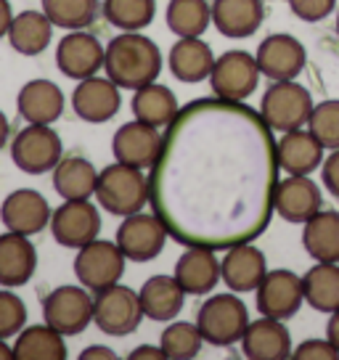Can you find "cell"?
Masks as SVG:
<instances>
[{
  "mask_svg": "<svg viewBox=\"0 0 339 360\" xmlns=\"http://www.w3.org/2000/svg\"><path fill=\"white\" fill-rule=\"evenodd\" d=\"M204 339L199 334L196 323H186V321H175L162 331V342L159 347L170 360H191L202 352Z\"/></svg>",
  "mask_w": 339,
  "mask_h": 360,
  "instance_id": "74e56055",
  "label": "cell"
},
{
  "mask_svg": "<svg viewBox=\"0 0 339 360\" xmlns=\"http://www.w3.org/2000/svg\"><path fill=\"white\" fill-rule=\"evenodd\" d=\"M106 48L91 32L72 30L56 45V67L69 79H88L103 69Z\"/></svg>",
  "mask_w": 339,
  "mask_h": 360,
  "instance_id": "4fadbf2b",
  "label": "cell"
},
{
  "mask_svg": "<svg viewBox=\"0 0 339 360\" xmlns=\"http://www.w3.org/2000/svg\"><path fill=\"white\" fill-rule=\"evenodd\" d=\"M321 188L307 175H289L279 180L273 193V210L281 214L286 223L305 225L316 212H321Z\"/></svg>",
  "mask_w": 339,
  "mask_h": 360,
  "instance_id": "d6986e66",
  "label": "cell"
},
{
  "mask_svg": "<svg viewBox=\"0 0 339 360\" xmlns=\"http://www.w3.org/2000/svg\"><path fill=\"white\" fill-rule=\"evenodd\" d=\"M265 255L255 244H236V247L226 249V257L220 262V278L231 292L247 294L257 292L260 281L265 278Z\"/></svg>",
  "mask_w": 339,
  "mask_h": 360,
  "instance_id": "ffe728a7",
  "label": "cell"
},
{
  "mask_svg": "<svg viewBox=\"0 0 339 360\" xmlns=\"http://www.w3.org/2000/svg\"><path fill=\"white\" fill-rule=\"evenodd\" d=\"M326 339L331 342V345H334V347L339 349V310H334V313H331V318H328Z\"/></svg>",
  "mask_w": 339,
  "mask_h": 360,
  "instance_id": "7dc6e473",
  "label": "cell"
},
{
  "mask_svg": "<svg viewBox=\"0 0 339 360\" xmlns=\"http://www.w3.org/2000/svg\"><path fill=\"white\" fill-rule=\"evenodd\" d=\"M27 326V307L24 302L11 292V289H0V339L16 337Z\"/></svg>",
  "mask_w": 339,
  "mask_h": 360,
  "instance_id": "ab89813d",
  "label": "cell"
},
{
  "mask_svg": "<svg viewBox=\"0 0 339 360\" xmlns=\"http://www.w3.org/2000/svg\"><path fill=\"white\" fill-rule=\"evenodd\" d=\"M106 22L122 32H141L154 22L157 0H103Z\"/></svg>",
  "mask_w": 339,
  "mask_h": 360,
  "instance_id": "d590c367",
  "label": "cell"
},
{
  "mask_svg": "<svg viewBox=\"0 0 339 360\" xmlns=\"http://www.w3.org/2000/svg\"><path fill=\"white\" fill-rule=\"evenodd\" d=\"M260 82V67L257 58L249 56L247 51H226L215 58V67L210 72V88L217 98L226 101H247L257 90Z\"/></svg>",
  "mask_w": 339,
  "mask_h": 360,
  "instance_id": "30bf717a",
  "label": "cell"
},
{
  "mask_svg": "<svg viewBox=\"0 0 339 360\" xmlns=\"http://www.w3.org/2000/svg\"><path fill=\"white\" fill-rule=\"evenodd\" d=\"M11 22H13L11 3H8V0H0V37H6V34H8Z\"/></svg>",
  "mask_w": 339,
  "mask_h": 360,
  "instance_id": "bcb514c9",
  "label": "cell"
},
{
  "mask_svg": "<svg viewBox=\"0 0 339 360\" xmlns=\"http://www.w3.org/2000/svg\"><path fill=\"white\" fill-rule=\"evenodd\" d=\"M124 255L117 247V241H101L96 238L91 244L77 249L75 257V276L88 292H101L114 283H120L124 273Z\"/></svg>",
  "mask_w": 339,
  "mask_h": 360,
  "instance_id": "9c48e42d",
  "label": "cell"
},
{
  "mask_svg": "<svg viewBox=\"0 0 339 360\" xmlns=\"http://www.w3.org/2000/svg\"><path fill=\"white\" fill-rule=\"evenodd\" d=\"M13 360H67L64 334L53 326H24L13 342Z\"/></svg>",
  "mask_w": 339,
  "mask_h": 360,
  "instance_id": "d6a6232c",
  "label": "cell"
},
{
  "mask_svg": "<svg viewBox=\"0 0 339 360\" xmlns=\"http://www.w3.org/2000/svg\"><path fill=\"white\" fill-rule=\"evenodd\" d=\"M241 352L249 360H286L292 358V334L279 318L262 315L249 323L241 337Z\"/></svg>",
  "mask_w": 339,
  "mask_h": 360,
  "instance_id": "44dd1931",
  "label": "cell"
},
{
  "mask_svg": "<svg viewBox=\"0 0 339 360\" xmlns=\"http://www.w3.org/2000/svg\"><path fill=\"white\" fill-rule=\"evenodd\" d=\"M61 157H64V143L51 124H27L16 133L11 143L13 165L27 175L53 172Z\"/></svg>",
  "mask_w": 339,
  "mask_h": 360,
  "instance_id": "52a82bcc",
  "label": "cell"
},
{
  "mask_svg": "<svg viewBox=\"0 0 339 360\" xmlns=\"http://www.w3.org/2000/svg\"><path fill=\"white\" fill-rule=\"evenodd\" d=\"M79 360H117V352L103 345H91L79 352Z\"/></svg>",
  "mask_w": 339,
  "mask_h": 360,
  "instance_id": "ee69618b",
  "label": "cell"
},
{
  "mask_svg": "<svg viewBox=\"0 0 339 360\" xmlns=\"http://www.w3.org/2000/svg\"><path fill=\"white\" fill-rule=\"evenodd\" d=\"M334 6H337V0H289L294 16L307 24L324 22L328 13L334 11Z\"/></svg>",
  "mask_w": 339,
  "mask_h": 360,
  "instance_id": "60d3db41",
  "label": "cell"
},
{
  "mask_svg": "<svg viewBox=\"0 0 339 360\" xmlns=\"http://www.w3.org/2000/svg\"><path fill=\"white\" fill-rule=\"evenodd\" d=\"M294 360H337L339 349L328 339H305L300 347L292 352Z\"/></svg>",
  "mask_w": 339,
  "mask_h": 360,
  "instance_id": "b9f144b4",
  "label": "cell"
},
{
  "mask_svg": "<svg viewBox=\"0 0 339 360\" xmlns=\"http://www.w3.org/2000/svg\"><path fill=\"white\" fill-rule=\"evenodd\" d=\"M101 11L98 0H43V13L58 30H88Z\"/></svg>",
  "mask_w": 339,
  "mask_h": 360,
  "instance_id": "8d00e7d4",
  "label": "cell"
},
{
  "mask_svg": "<svg viewBox=\"0 0 339 360\" xmlns=\"http://www.w3.org/2000/svg\"><path fill=\"white\" fill-rule=\"evenodd\" d=\"M53 24L43 11H22L13 16L11 30H8V43L16 53L22 56H40L51 45Z\"/></svg>",
  "mask_w": 339,
  "mask_h": 360,
  "instance_id": "f546056e",
  "label": "cell"
},
{
  "mask_svg": "<svg viewBox=\"0 0 339 360\" xmlns=\"http://www.w3.org/2000/svg\"><path fill=\"white\" fill-rule=\"evenodd\" d=\"M313 106L316 103H313L310 90L297 85L294 79H281L265 90L260 101V114L262 120L271 124V130L289 133V130L305 127L313 114Z\"/></svg>",
  "mask_w": 339,
  "mask_h": 360,
  "instance_id": "5b68a950",
  "label": "cell"
},
{
  "mask_svg": "<svg viewBox=\"0 0 339 360\" xmlns=\"http://www.w3.org/2000/svg\"><path fill=\"white\" fill-rule=\"evenodd\" d=\"M215 67V53L202 37H181L170 48V72L181 82H202Z\"/></svg>",
  "mask_w": 339,
  "mask_h": 360,
  "instance_id": "4316f807",
  "label": "cell"
},
{
  "mask_svg": "<svg viewBox=\"0 0 339 360\" xmlns=\"http://www.w3.org/2000/svg\"><path fill=\"white\" fill-rule=\"evenodd\" d=\"M305 302L318 313L339 310V265L337 262H316L302 276Z\"/></svg>",
  "mask_w": 339,
  "mask_h": 360,
  "instance_id": "836d02e7",
  "label": "cell"
},
{
  "mask_svg": "<svg viewBox=\"0 0 339 360\" xmlns=\"http://www.w3.org/2000/svg\"><path fill=\"white\" fill-rule=\"evenodd\" d=\"M98 186V172L88 159L82 157H61L53 167V191L64 202H77V199H91Z\"/></svg>",
  "mask_w": 339,
  "mask_h": 360,
  "instance_id": "f1b7e54d",
  "label": "cell"
},
{
  "mask_svg": "<svg viewBox=\"0 0 339 360\" xmlns=\"http://www.w3.org/2000/svg\"><path fill=\"white\" fill-rule=\"evenodd\" d=\"M103 72L117 88L138 90L154 82L162 72V53L157 43L141 32H122L106 45Z\"/></svg>",
  "mask_w": 339,
  "mask_h": 360,
  "instance_id": "7a4b0ae2",
  "label": "cell"
},
{
  "mask_svg": "<svg viewBox=\"0 0 339 360\" xmlns=\"http://www.w3.org/2000/svg\"><path fill=\"white\" fill-rule=\"evenodd\" d=\"M96 199L106 212L117 217L136 214L148 204V178L143 175V169L114 162L98 172Z\"/></svg>",
  "mask_w": 339,
  "mask_h": 360,
  "instance_id": "3957f363",
  "label": "cell"
},
{
  "mask_svg": "<svg viewBox=\"0 0 339 360\" xmlns=\"http://www.w3.org/2000/svg\"><path fill=\"white\" fill-rule=\"evenodd\" d=\"M279 157L271 124L244 101L181 106L148 175L151 212L183 247L231 249L265 233Z\"/></svg>",
  "mask_w": 339,
  "mask_h": 360,
  "instance_id": "6da1fadb",
  "label": "cell"
},
{
  "mask_svg": "<svg viewBox=\"0 0 339 360\" xmlns=\"http://www.w3.org/2000/svg\"><path fill=\"white\" fill-rule=\"evenodd\" d=\"M51 233H53V241L61 247L82 249L101 233V214L96 210V204H91L88 199L64 202L51 214Z\"/></svg>",
  "mask_w": 339,
  "mask_h": 360,
  "instance_id": "7c38bea8",
  "label": "cell"
},
{
  "mask_svg": "<svg viewBox=\"0 0 339 360\" xmlns=\"http://www.w3.org/2000/svg\"><path fill=\"white\" fill-rule=\"evenodd\" d=\"M13 358V347L6 345V339H0V360H11Z\"/></svg>",
  "mask_w": 339,
  "mask_h": 360,
  "instance_id": "681fc988",
  "label": "cell"
},
{
  "mask_svg": "<svg viewBox=\"0 0 339 360\" xmlns=\"http://www.w3.org/2000/svg\"><path fill=\"white\" fill-rule=\"evenodd\" d=\"M265 8L262 0H215L212 3V24L217 32L241 40V37H252L260 30Z\"/></svg>",
  "mask_w": 339,
  "mask_h": 360,
  "instance_id": "484cf974",
  "label": "cell"
},
{
  "mask_svg": "<svg viewBox=\"0 0 339 360\" xmlns=\"http://www.w3.org/2000/svg\"><path fill=\"white\" fill-rule=\"evenodd\" d=\"M159 148H162L159 127L141 122V120L124 122L114 133V141H112V151L114 157H117V162L138 169H146V167L151 169V165L159 157Z\"/></svg>",
  "mask_w": 339,
  "mask_h": 360,
  "instance_id": "e0dca14e",
  "label": "cell"
},
{
  "mask_svg": "<svg viewBox=\"0 0 339 360\" xmlns=\"http://www.w3.org/2000/svg\"><path fill=\"white\" fill-rule=\"evenodd\" d=\"M324 151L326 148L318 143V138L310 130H289L281 135L276 143V157L279 167L286 175H310L324 165Z\"/></svg>",
  "mask_w": 339,
  "mask_h": 360,
  "instance_id": "d4e9b609",
  "label": "cell"
},
{
  "mask_svg": "<svg viewBox=\"0 0 339 360\" xmlns=\"http://www.w3.org/2000/svg\"><path fill=\"white\" fill-rule=\"evenodd\" d=\"M51 204L46 202L43 193L32 188H19L6 196V202L0 204V220L6 225V231L34 236L40 231H46L51 225Z\"/></svg>",
  "mask_w": 339,
  "mask_h": 360,
  "instance_id": "2e32d148",
  "label": "cell"
},
{
  "mask_svg": "<svg viewBox=\"0 0 339 360\" xmlns=\"http://www.w3.org/2000/svg\"><path fill=\"white\" fill-rule=\"evenodd\" d=\"M212 22V6L207 0H170L167 27L178 37H202Z\"/></svg>",
  "mask_w": 339,
  "mask_h": 360,
  "instance_id": "e575fe53",
  "label": "cell"
},
{
  "mask_svg": "<svg viewBox=\"0 0 339 360\" xmlns=\"http://www.w3.org/2000/svg\"><path fill=\"white\" fill-rule=\"evenodd\" d=\"M321 178H324V186L326 191L339 199V148H334L326 157V162L321 165Z\"/></svg>",
  "mask_w": 339,
  "mask_h": 360,
  "instance_id": "7bdbcfd3",
  "label": "cell"
},
{
  "mask_svg": "<svg viewBox=\"0 0 339 360\" xmlns=\"http://www.w3.org/2000/svg\"><path fill=\"white\" fill-rule=\"evenodd\" d=\"M8 138H11V124H8V117L0 112V151L6 148Z\"/></svg>",
  "mask_w": 339,
  "mask_h": 360,
  "instance_id": "c3c4849f",
  "label": "cell"
},
{
  "mask_svg": "<svg viewBox=\"0 0 339 360\" xmlns=\"http://www.w3.org/2000/svg\"><path fill=\"white\" fill-rule=\"evenodd\" d=\"M257 67L260 75H265L273 82L294 79L305 69V45L292 34H268L257 48Z\"/></svg>",
  "mask_w": 339,
  "mask_h": 360,
  "instance_id": "9a60e30c",
  "label": "cell"
},
{
  "mask_svg": "<svg viewBox=\"0 0 339 360\" xmlns=\"http://www.w3.org/2000/svg\"><path fill=\"white\" fill-rule=\"evenodd\" d=\"M172 276L186 294H193V297L210 294L220 281V262L215 257V249L186 247V252L175 262Z\"/></svg>",
  "mask_w": 339,
  "mask_h": 360,
  "instance_id": "7402d4cb",
  "label": "cell"
},
{
  "mask_svg": "<svg viewBox=\"0 0 339 360\" xmlns=\"http://www.w3.org/2000/svg\"><path fill=\"white\" fill-rule=\"evenodd\" d=\"M302 302H305L302 276H297L292 270H268L257 286V310L268 318L289 321L292 315H297Z\"/></svg>",
  "mask_w": 339,
  "mask_h": 360,
  "instance_id": "5bb4252c",
  "label": "cell"
},
{
  "mask_svg": "<svg viewBox=\"0 0 339 360\" xmlns=\"http://www.w3.org/2000/svg\"><path fill=\"white\" fill-rule=\"evenodd\" d=\"M302 247L316 262H339V212H316L305 223Z\"/></svg>",
  "mask_w": 339,
  "mask_h": 360,
  "instance_id": "1f68e13d",
  "label": "cell"
},
{
  "mask_svg": "<svg viewBox=\"0 0 339 360\" xmlns=\"http://www.w3.org/2000/svg\"><path fill=\"white\" fill-rule=\"evenodd\" d=\"M127 358L130 360H162L165 358V352H162V347H154V345H141V347L133 349Z\"/></svg>",
  "mask_w": 339,
  "mask_h": 360,
  "instance_id": "f6af8a7d",
  "label": "cell"
},
{
  "mask_svg": "<svg viewBox=\"0 0 339 360\" xmlns=\"http://www.w3.org/2000/svg\"><path fill=\"white\" fill-rule=\"evenodd\" d=\"M337 34H339V13H337Z\"/></svg>",
  "mask_w": 339,
  "mask_h": 360,
  "instance_id": "f907efd6",
  "label": "cell"
},
{
  "mask_svg": "<svg viewBox=\"0 0 339 360\" xmlns=\"http://www.w3.org/2000/svg\"><path fill=\"white\" fill-rule=\"evenodd\" d=\"M167 228L151 212H136L127 214L120 228H117V247L122 249V255L130 262H151L162 255V249L167 244Z\"/></svg>",
  "mask_w": 339,
  "mask_h": 360,
  "instance_id": "8fae6325",
  "label": "cell"
},
{
  "mask_svg": "<svg viewBox=\"0 0 339 360\" xmlns=\"http://www.w3.org/2000/svg\"><path fill=\"white\" fill-rule=\"evenodd\" d=\"M138 297H141V307L148 321L165 323L183 310L186 292L181 289V283L175 281V276H151L141 286Z\"/></svg>",
  "mask_w": 339,
  "mask_h": 360,
  "instance_id": "83f0119b",
  "label": "cell"
},
{
  "mask_svg": "<svg viewBox=\"0 0 339 360\" xmlns=\"http://www.w3.org/2000/svg\"><path fill=\"white\" fill-rule=\"evenodd\" d=\"M249 326V310L234 294H215L199 307L196 328L207 345L212 347H231L241 342Z\"/></svg>",
  "mask_w": 339,
  "mask_h": 360,
  "instance_id": "277c9868",
  "label": "cell"
},
{
  "mask_svg": "<svg viewBox=\"0 0 339 360\" xmlns=\"http://www.w3.org/2000/svg\"><path fill=\"white\" fill-rule=\"evenodd\" d=\"M16 109L27 124H53L64 114V93L53 79H30L16 96Z\"/></svg>",
  "mask_w": 339,
  "mask_h": 360,
  "instance_id": "cb8c5ba5",
  "label": "cell"
},
{
  "mask_svg": "<svg viewBox=\"0 0 339 360\" xmlns=\"http://www.w3.org/2000/svg\"><path fill=\"white\" fill-rule=\"evenodd\" d=\"M109 77H88L79 79V85L72 93V109L82 122L101 124L109 122L122 106V96Z\"/></svg>",
  "mask_w": 339,
  "mask_h": 360,
  "instance_id": "ac0fdd59",
  "label": "cell"
},
{
  "mask_svg": "<svg viewBox=\"0 0 339 360\" xmlns=\"http://www.w3.org/2000/svg\"><path fill=\"white\" fill-rule=\"evenodd\" d=\"M37 270V252L30 236L6 231L0 233V286L16 289L32 281Z\"/></svg>",
  "mask_w": 339,
  "mask_h": 360,
  "instance_id": "603a6c76",
  "label": "cell"
},
{
  "mask_svg": "<svg viewBox=\"0 0 339 360\" xmlns=\"http://www.w3.org/2000/svg\"><path fill=\"white\" fill-rule=\"evenodd\" d=\"M141 297L130 286L114 283L109 289H101L93 297V323L109 337H127L133 334L143 321Z\"/></svg>",
  "mask_w": 339,
  "mask_h": 360,
  "instance_id": "8992f818",
  "label": "cell"
},
{
  "mask_svg": "<svg viewBox=\"0 0 339 360\" xmlns=\"http://www.w3.org/2000/svg\"><path fill=\"white\" fill-rule=\"evenodd\" d=\"M130 106H133L136 120H141V122H146V124H154V127H167V124L175 120V114L181 112L175 93H172L167 85H159L157 79L143 85V88H138Z\"/></svg>",
  "mask_w": 339,
  "mask_h": 360,
  "instance_id": "4dcf8cb0",
  "label": "cell"
},
{
  "mask_svg": "<svg viewBox=\"0 0 339 360\" xmlns=\"http://www.w3.org/2000/svg\"><path fill=\"white\" fill-rule=\"evenodd\" d=\"M307 130L316 135L318 143L328 151L339 148V98H328L313 106Z\"/></svg>",
  "mask_w": 339,
  "mask_h": 360,
  "instance_id": "f35d334b",
  "label": "cell"
},
{
  "mask_svg": "<svg viewBox=\"0 0 339 360\" xmlns=\"http://www.w3.org/2000/svg\"><path fill=\"white\" fill-rule=\"evenodd\" d=\"M43 321L64 337H77L93 323V297L85 286H58L43 300Z\"/></svg>",
  "mask_w": 339,
  "mask_h": 360,
  "instance_id": "ba28073f",
  "label": "cell"
}]
</instances>
